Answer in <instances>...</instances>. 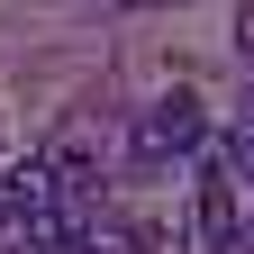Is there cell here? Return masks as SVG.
Here are the masks:
<instances>
[{
	"label": "cell",
	"mask_w": 254,
	"mask_h": 254,
	"mask_svg": "<svg viewBox=\"0 0 254 254\" xmlns=\"http://www.w3.org/2000/svg\"><path fill=\"white\" fill-rule=\"evenodd\" d=\"M0 227H9V245L46 254L55 236L91 227V218H73V209H64V182H55V164H46V154H27V164H9V173H0Z\"/></svg>",
	"instance_id": "6da1fadb"
},
{
	"label": "cell",
	"mask_w": 254,
	"mask_h": 254,
	"mask_svg": "<svg viewBox=\"0 0 254 254\" xmlns=\"http://www.w3.org/2000/svg\"><path fill=\"white\" fill-rule=\"evenodd\" d=\"M200 145H209V109L190 91H164L136 118V164H173V154H200Z\"/></svg>",
	"instance_id": "7a4b0ae2"
},
{
	"label": "cell",
	"mask_w": 254,
	"mask_h": 254,
	"mask_svg": "<svg viewBox=\"0 0 254 254\" xmlns=\"http://www.w3.org/2000/svg\"><path fill=\"white\" fill-rule=\"evenodd\" d=\"M200 245L209 254H245V200H236L218 154H209V182H200Z\"/></svg>",
	"instance_id": "3957f363"
},
{
	"label": "cell",
	"mask_w": 254,
	"mask_h": 254,
	"mask_svg": "<svg viewBox=\"0 0 254 254\" xmlns=\"http://www.w3.org/2000/svg\"><path fill=\"white\" fill-rule=\"evenodd\" d=\"M46 164H55V182H64V209L91 218V200H100V154H91L82 136H55V145H46Z\"/></svg>",
	"instance_id": "277c9868"
},
{
	"label": "cell",
	"mask_w": 254,
	"mask_h": 254,
	"mask_svg": "<svg viewBox=\"0 0 254 254\" xmlns=\"http://www.w3.org/2000/svg\"><path fill=\"white\" fill-rule=\"evenodd\" d=\"M218 164H227V182H236V200H245V218H254V127L236 118V136L218 145Z\"/></svg>",
	"instance_id": "5b68a950"
},
{
	"label": "cell",
	"mask_w": 254,
	"mask_h": 254,
	"mask_svg": "<svg viewBox=\"0 0 254 254\" xmlns=\"http://www.w3.org/2000/svg\"><path fill=\"white\" fill-rule=\"evenodd\" d=\"M46 254H118V245H109V236H91V227H73V236H55Z\"/></svg>",
	"instance_id": "8992f818"
},
{
	"label": "cell",
	"mask_w": 254,
	"mask_h": 254,
	"mask_svg": "<svg viewBox=\"0 0 254 254\" xmlns=\"http://www.w3.org/2000/svg\"><path fill=\"white\" fill-rule=\"evenodd\" d=\"M236 55L254 64V0H245V9H236Z\"/></svg>",
	"instance_id": "52a82bcc"
},
{
	"label": "cell",
	"mask_w": 254,
	"mask_h": 254,
	"mask_svg": "<svg viewBox=\"0 0 254 254\" xmlns=\"http://www.w3.org/2000/svg\"><path fill=\"white\" fill-rule=\"evenodd\" d=\"M245 127H254V82H245Z\"/></svg>",
	"instance_id": "ba28073f"
},
{
	"label": "cell",
	"mask_w": 254,
	"mask_h": 254,
	"mask_svg": "<svg viewBox=\"0 0 254 254\" xmlns=\"http://www.w3.org/2000/svg\"><path fill=\"white\" fill-rule=\"evenodd\" d=\"M118 9H154V0H118Z\"/></svg>",
	"instance_id": "9c48e42d"
}]
</instances>
